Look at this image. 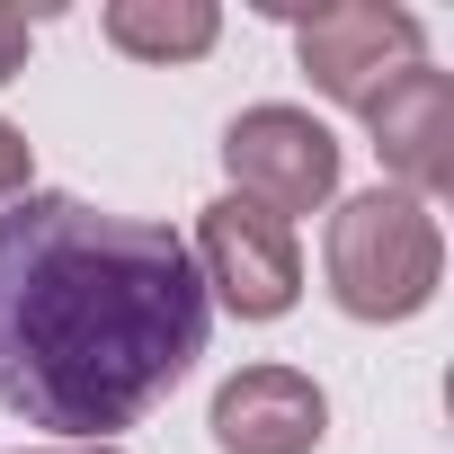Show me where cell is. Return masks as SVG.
I'll use <instances>...</instances> for the list:
<instances>
[{"label":"cell","mask_w":454,"mask_h":454,"mask_svg":"<svg viewBox=\"0 0 454 454\" xmlns=\"http://www.w3.org/2000/svg\"><path fill=\"white\" fill-rule=\"evenodd\" d=\"M205 356V277L169 223L81 196H10L0 214V410L107 445Z\"/></svg>","instance_id":"6da1fadb"},{"label":"cell","mask_w":454,"mask_h":454,"mask_svg":"<svg viewBox=\"0 0 454 454\" xmlns=\"http://www.w3.org/2000/svg\"><path fill=\"white\" fill-rule=\"evenodd\" d=\"M330 294L348 321H410L436 303V277H445V232L436 214L401 187H365L330 214Z\"/></svg>","instance_id":"7a4b0ae2"},{"label":"cell","mask_w":454,"mask_h":454,"mask_svg":"<svg viewBox=\"0 0 454 454\" xmlns=\"http://www.w3.org/2000/svg\"><path fill=\"white\" fill-rule=\"evenodd\" d=\"M196 277L223 294V312L241 321H286L303 303V250H294V223H277L250 196H214L196 241H187Z\"/></svg>","instance_id":"3957f363"},{"label":"cell","mask_w":454,"mask_h":454,"mask_svg":"<svg viewBox=\"0 0 454 454\" xmlns=\"http://www.w3.org/2000/svg\"><path fill=\"white\" fill-rule=\"evenodd\" d=\"M223 169H232V196L294 223V214L339 196V134L303 107H250L223 125Z\"/></svg>","instance_id":"277c9868"},{"label":"cell","mask_w":454,"mask_h":454,"mask_svg":"<svg viewBox=\"0 0 454 454\" xmlns=\"http://www.w3.org/2000/svg\"><path fill=\"white\" fill-rule=\"evenodd\" d=\"M419 45H427L419 19H410V10H383V0H330V10L294 19V54H303L312 90L339 98V107H356V116H365L410 63H427Z\"/></svg>","instance_id":"5b68a950"},{"label":"cell","mask_w":454,"mask_h":454,"mask_svg":"<svg viewBox=\"0 0 454 454\" xmlns=\"http://www.w3.org/2000/svg\"><path fill=\"white\" fill-rule=\"evenodd\" d=\"M365 134L383 152V169L401 178V196H445L454 187V81L436 63H410L374 107H365Z\"/></svg>","instance_id":"8992f818"},{"label":"cell","mask_w":454,"mask_h":454,"mask_svg":"<svg viewBox=\"0 0 454 454\" xmlns=\"http://www.w3.org/2000/svg\"><path fill=\"white\" fill-rule=\"evenodd\" d=\"M214 445L223 454H312L330 436V401L303 365H241L214 392Z\"/></svg>","instance_id":"52a82bcc"},{"label":"cell","mask_w":454,"mask_h":454,"mask_svg":"<svg viewBox=\"0 0 454 454\" xmlns=\"http://www.w3.org/2000/svg\"><path fill=\"white\" fill-rule=\"evenodd\" d=\"M98 27L134 63H196V54H214L223 10H214V0H107Z\"/></svg>","instance_id":"ba28073f"},{"label":"cell","mask_w":454,"mask_h":454,"mask_svg":"<svg viewBox=\"0 0 454 454\" xmlns=\"http://www.w3.org/2000/svg\"><path fill=\"white\" fill-rule=\"evenodd\" d=\"M27 178H36L27 134H19V125H0V205H10V196H27Z\"/></svg>","instance_id":"9c48e42d"},{"label":"cell","mask_w":454,"mask_h":454,"mask_svg":"<svg viewBox=\"0 0 454 454\" xmlns=\"http://www.w3.org/2000/svg\"><path fill=\"white\" fill-rule=\"evenodd\" d=\"M27 45H36L27 10H10V0H0V81H19V72H27Z\"/></svg>","instance_id":"30bf717a"},{"label":"cell","mask_w":454,"mask_h":454,"mask_svg":"<svg viewBox=\"0 0 454 454\" xmlns=\"http://www.w3.org/2000/svg\"><path fill=\"white\" fill-rule=\"evenodd\" d=\"M54 454H125V445H54Z\"/></svg>","instance_id":"8fae6325"}]
</instances>
